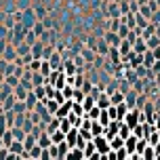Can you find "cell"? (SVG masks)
I'll return each mask as SVG.
<instances>
[{
	"label": "cell",
	"instance_id": "cell-1",
	"mask_svg": "<svg viewBox=\"0 0 160 160\" xmlns=\"http://www.w3.org/2000/svg\"><path fill=\"white\" fill-rule=\"evenodd\" d=\"M36 21H38V17H36V11H34V7L21 8V23H23L25 28H30V30H32Z\"/></svg>",
	"mask_w": 160,
	"mask_h": 160
},
{
	"label": "cell",
	"instance_id": "cell-2",
	"mask_svg": "<svg viewBox=\"0 0 160 160\" xmlns=\"http://www.w3.org/2000/svg\"><path fill=\"white\" fill-rule=\"evenodd\" d=\"M110 42L103 38V36H99V40H97V47H95V51H97V55H103V57H108L110 55Z\"/></svg>",
	"mask_w": 160,
	"mask_h": 160
},
{
	"label": "cell",
	"instance_id": "cell-3",
	"mask_svg": "<svg viewBox=\"0 0 160 160\" xmlns=\"http://www.w3.org/2000/svg\"><path fill=\"white\" fill-rule=\"evenodd\" d=\"M93 141H95V145H97V152H99V154H108L110 150H112V145L108 143V139H103L101 135H97L95 139H93Z\"/></svg>",
	"mask_w": 160,
	"mask_h": 160
},
{
	"label": "cell",
	"instance_id": "cell-4",
	"mask_svg": "<svg viewBox=\"0 0 160 160\" xmlns=\"http://www.w3.org/2000/svg\"><path fill=\"white\" fill-rule=\"evenodd\" d=\"M103 38L110 42V47H120V42H122L120 34L114 32V30H105V36H103Z\"/></svg>",
	"mask_w": 160,
	"mask_h": 160
},
{
	"label": "cell",
	"instance_id": "cell-5",
	"mask_svg": "<svg viewBox=\"0 0 160 160\" xmlns=\"http://www.w3.org/2000/svg\"><path fill=\"white\" fill-rule=\"evenodd\" d=\"M44 47H47V42L44 40H36L32 44V55H34V59H42V53H44Z\"/></svg>",
	"mask_w": 160,
	"mask_h": 160
},
{
	"label": "cell",
	"instance_id": "cell-6",
	"mask_svg": "<svg viewBox=\"0 0 160 160\" xmlns=\"http://www.w3.org/2000/svg\"><path fill=\"white\" fill-rule=\"evenodd\" d=\"M48 63L53 65V70H61V68H63V59H61V55H59V51H55V53H53V55L48 57Z\"/></svg>",
	"mask_w": 160,
	"mask_h": 160
},
{
	"label": "cell",
	"instance_id": "cell-7",
	"mask_svg": "<svg viewBox=\"0 0 160 160\" xmlns=\"http://www.w3.org/2000/svg\"><path fill=\"white\" fill-rule=\"evenodd\" d=\"M118 51H120V55L122 57H127L131 51H133V42L128 38H122V42H120V47H118Z\"/></svg>",
	"mask_w": 160,
	"mask_h": 160
},
{
	"label": "cell",
	"instance_id": "cell-8",
	"mask_svg": "<svg viewBox=\"0 0 160 160\" xmlns=\"http://www.w3.org/2000/svg\"><path fill=\"white\" fill-rule=\"evenodd\" d=\"M133 51H135V53H145V51H148V40L139 36V38L133 42Z\"/></svg>",
	"mask_w": 160,
	"mask_h": 160
},
{
	"label": "cell",
	"instance_id": "cell-9",
	"mask_svg": "<svg viewBox=\"0 0 160 160\" xmlns=\"http://www.w3.org/2000/svg\"><path fill=\"white\" fill-rule=\"evenodd\" d=\"M17 48H15V44H8L7 48H4V55H2V59H7V61H15L17 59Z\"/></svg>",
	"mask_w": 160,
	"mask_h": 160
},
{
	"label": "cell",
	"instance_id": "cell-10",
	"mask_svg": "<svg viewBox=\"0 0 160 160\" xmlns=\"http://www.w3.org/2000/svg\"><path fill=\"white\" fill-rule=\"evenodd\" d=\"M97 105H99L101 110H108V108L112 105V99H110V95H108V93L99 95V97H97Z\"/></svg>",
	"mask_w": 160,
	"mask_h": 160
},
{
	"label": "cell",
	"instance_id": "cell-11",
	"mask_svg": "<svg viewBox=\"0 0 160 160\" xmlns=\"http://www.w3.org/2000/svg\"><path fill=\"white\" fill-rule=\"evenodd\" d=\"M124 101H127L128 108H133V105L137 103V91H135V88H131L127 95H124Z\"/></svg>",
	"mask_w": 160,
	"mask_h": 160
},
{
	"label": "cell",
	"instance_id": "cell-12",
	"mask_svg": "<svg viewBox=\"0 0 160 160\" xmlns=\"http://www.w3.org/2000/svg\"><path fill=\"white\" fill-rule=\"evenodd\" d=\"M154 61H156V57H154V51H150V48H148V51L143 53V65H145V68H152Z\"/></svg>",
	"mask_w": 160,
	"mask_h": 160
},
{
	"label": "cell",
	"instance_id": "cell-13",
	"mask_svg": "<svg viewBox=\"0 0 160 160\" xmlns=\"http://www.w3.org/2000/svg\"><path fill=\"white\" fill-rule=\"evenodd\" d=\"M17 103V97L15 95H8V97H4V101H2V110L7 112V110H13V105Z\"/></svg>",
	"mask_w": 160,
	"mask_h": 160
},
{
	"label": "cell",
	"instance_id": "cell-14",
	"mask_svg": "<svg viewBox=\"0 0 160 160\" xmlns=\"http://www.w3.org/2000/svg\"><path fill=\"white\" fill-rule=\"evenodd\" d=\"M51 143H53V139H51V135H48L47 131H44V133H40V137H38V145H42V148H48Z\"/></svg>",
	"mask_w": 160,
	"mask_h": 160
},
{
	"label": "cell",
	"instance_id": "cell-15",
	"mask_svg": "<svg viewBox=\"0 0 160 160\" xmlns=\"http://www.w3.org/2000/svg\"><path fill=\"white\" fill-rule=\"evenodd\" d=\"M110 99H112V105H118V103H122V101H124V93H122V91H114L112 95H110Z\"/></svg>",
	"mask_w": 160,
	"mask_h": 160
},
{
	"label": "cell",
	"instance_id": "cell-16",
	"mask_svg": "<svg viewBox=\"0 0 160 160\" xmlns=\"http://www.w3.org/2000/svg\"><path fill=\"white\" fill-rule=\"evenodd\" d=\"M25 103H28V110H34L36 103H38V95H36L34 91H30V95H28V99H25Z\"/></svg>",
	"mask_w": 160,
	"mask_h": 160
},
{
	"label": "cell",
	"instance_id": "cell-17",
	"mask_svg": "<svg viewBox=\"0 0 160 160\" xmlns=\"http://www.w3.org/2000/svg\"><path fill=\"white\" fill-rule=\"evenodd\" d=\"M51 139H53V143H61V141H65V131L57 128L55 133H51Z\"/></svg>",
	"mask_w": 160,
	"mask_h": 160
},
{
	"label": "cell",
	"instance_id": "cell-18",
	"mask_svg": "<svg viewBox=\"0 0 160 160\" xmlns=\"http://www.w3.org/2000/svg\"><path fill=\"white\" fill-rule=\"evenodd\" d=\"M127 110H128L127 101H122V103H118V105H116V112H118V120H122V122H124V116H127Z\"/></svg>",
	"mask_w": 160,
	"mask_h": 160
},
{
	"label": "cell",
	"instance_id": "cell-19",
	"mask_svg": "<svg viewBox=\"0 0 160 160\" xmlns=\"http://www.w3.org/2000/svg\"><path fill=\"white\" fill-rule=\"evenodd\" d=\"M4 82H7V84H11V87L15 88L17 84H19V82H21V78H19V76H17V74H8V76H4Z\"/></svg>",
	"mask_w": 160,
	"mask_h": 160
},
{
	"label": "cell",
	"instance_id": "cell-20",
	"mask_svg": "<svg viewBox=\"0 0 160 160\" xmlns=\"http://www.w3.org/2000/svg\"><path fill=\"white\" fill-rule=\"evenodd\" d=\"M11 131H13V137H15V139H21V141H23L25 137H28V133H25L21 127H11Z\"/></svg>",
	"mask_w": 160,
	"mask_h": 160
},
{
	"label": "cell",
	"instance_id": "cell-21",
	"mask_svg": "<svg viewBox=\"0 0 160 160\" xmlns=\"http://www.w3.org/2000/svg\"><path fill=\"white\" fill-rule=\"evenodd\" d=\"M158 47H160V36H156V34L150 36V38H148V48L154 51V48H158Z\"/></svg>",
	"mask_w": 160,
	"mask_h": 160
},
{
	"label": "cell",
	"instance_id": "cell-22",
	"mask_svg": "<svg viewBox=\"0 0 160 160\" xmlns=\"http://www.w3.org/2000/svg\"><path fill=\"white\" fill-rule=\"evenodd\" d=\"M99 114H101V108H99V105H93V108H91L84 116H88L91 120H97V118H99Z\"/></svg>",
	"mask_w": 160,
	"mask_h": 160
},
{
	"label": "cell",
	"instance_id": "cell-23",
	"mask_svg": "<svg viewBox=\"0 0 160 160\" xmlns=\"http://www.w3.org/2000/svg\"><path fill=\"white\" fill-rule=\"evenodd\" d=\"M95 150H97L95 141H91V139H88V141H87V145H84V154H87V158H91V156L95 154Z\"/></svg>",
	"mask_w": 160,
	"mask_h": 160
},
{
	"label": "cell",
	"instance_id": "cell-24",
	"mask_svg": "<svg viewBox=\"0 0 160 160\" xmlns=\"http://www.w3.org/2000/svg\"><path fill=\"white\" fill-rule=\"evenodd\" d=\"M32 30H34V32H36V36H38V38H40V36H42V34H44V32H47V28H44V23H42L40 19H38V21H36V23H34V28H32Z\"/></svg>",
	"mask_w": 160,
	"mask_h": 160
},
{
	"label": "cell",
	"instance_id": "cell-25",
	"mask_svg": "<svg viewBox=\"0 0 160 160\" xmlns=\"http://www.w3.org/2000/svg\"><path fill=\"white\" fill-rule=\"evenodd\" d=\"M44 103H47V108H48V112H51V114H55L57 110H59V105H61L57 99H55V101H53V99H51V101H48V99H44Z\"/></svg>",
	"mask_w": 160,
	"mask_h": 160
},
{
	"label": "cell",
	"instance_id": "cell-26",
	"mask_svg": "<svg viewBox=\"0 0 160 160\" xmlns=\"http://www.w3.org/2000/svg\"><path fill=\"white\" fill-rule=\"evenodd\" d=\"M13 110H15L17 114H25V112H28V103H25V101H19V99H17V103L13 105Z\"/></svg>",
	"mask_w": 160,
	"mask_h": 160
},
{
	"label": "cell",
	"instance_id": "cell-27",
	"mask_svg": "<svg viewBox=\"0 0 160 160\" xmlns=\"http://www.w3.org/2000/svg\"><path fill=\"white\" fill-rule=\"evenodd\" d=\"M139 13H141V15L143 17H148V19H152V8H150V4H139Z\"/></svg>",
	"mask_w": 160,
	"mask_h": 160
},
{
	"label": "cell",
	"instance_id": "cell-28",
	"mask_svg": "<svg viewBox=\"0 0 160 160\" xmlns=\"http://www.w3.org/2000/svg\"><path fill=\"white\" fill-rule=\"evenodd\" d=\"M34 127H36V122H34V120L30 118V116H28V118H25V122H23V127H21V128H23L25 133H32V131H34Z\"/></svg>",
	"mask_w": 160,
	"mask_h": 160
},
{
	"label": "cell",
	"instance_id": "cell-29",
	"mask_svg": "<svg viewBox=\"0 0 160 160\" xmlns=\"http://www.w3.org/2000/svg\"><path fill=\"white\" fill-rule=\"evenodd\" d=\"M51 70H53V65L48 63V59H42V65H40V72L44 74V76H48V74H51Z\"/></svg>",
	"mask_w": 160,
	"mask_h": 160
},
{
	"label": "cell",
	"instance_id": "cell-30",
	"mask_svg": "<svg viewBox=\"0 0 160 160\" xmlns=\"http://www.w3.org/2000/svg\"><path fill=\"white\" fill-rule=\"evenodd\" d=\"M34 93L38 95V99H47V87L40 84V87H34Z\"/></svg>",
	"mask_w": 160,
	"mask_h": 160
},
{
	"label": "cell",
	"instance_id": "cell-31",
	"mask_svg": "<svg viewBox=\"0 0 160 160\" xmlns=\"http://www.w3.org/2000/svg\"><path fill=\"white\" fill-rule=\"evenodd\" d=\"M34 11H36V17H38L40 21H42V19L47 17V8L42 7V4H36V7H34Z\"/></svg>",
	"mask_w": 160,
	"mask_h": 160
},
{
	"label": "cell",
	"instance_id": "cell-32",
	"mask_svg": "<svg viewBox=\"0 0 160 160\" xmlns=\"http://www.w3.org/2000/svg\"><path fill=\"white\" fill-rule=\"evenodd\" d=\"M128 32H131V28H128L127 23H122V21H120V28H118L120 38H127V36H128Z\"/></svg>",
	"mask_w": 160,
	"mask_h": 160
},
{
	"label": "cell",
	"instance_id": "cell-33",
	"mask_svg": "<svg viewBox=\"0 0 160 160\" xmlns=\"http://www.w3.org/2000/svg\"><path fill=\"white\" fill-rule=\"evenodd\" d=\"M110 114H108V110H101V114H99V122H101V124H105V127H108V124H110Z\"/></svg>",
	"mask_w": 160,
	"mask_h": 160
},
{
	"label": "cell",
	"instance_id": "cell-34",
	"mask_svg": "<svg viewBox=\"0 0 160 160\" xmlns=\"http://www.w3.org/2000/svg\"><path fill=\"white\" fill-rule=\"evenodd\" d=\"M13 139H15V137H13V131H11V128H8L7 133H4V135H2V141H4V145H7V148H8V145L13 143Z\"/></svg>",
	"mask_w": 160,
	"mask_h": 160
},
{
	"label": "cell",
	"instance_id": "cell-35",
	"mask_svg": "<svg viewBox=\"0 0 160 160\" xmlns=\"http://www.w3.org/2000/svg\"><path fill=\"white\" fill-rule=\"evenodd\" d=\"M97 40H99L97 36H88V38L84 40V44H87L88 48H93V51H95V47H97Z\"/></svg>",
	"mask_w": 160,
	"mask_h": 160
},
{
	"label": "cell",
	"instance_id": "cell-36",
	"mask_svg": "<svg viewBox=\"0 0 160 160\" xmlns=\"http://www.w3.org/2000/svg\"><path fill=\"white\" fill-rule=\"evenodd\" d=\"M40 65H42V59H34L32 63H28V68H30L32 72H40Z\"/></svg>",
	"mask_w": 160,
	"mask_h": 160
},
{
	"label": "cell",
	"instance_id": "cell-37",
	"mask_svg": "<svg viewBox=\"0 0 160 160\" xmlns=\"http://www.w3.org/2000/svg\"><path fill=\"white\" fill-rule=\"evenodd\" d=\"M120 11H122V15L131 13V2L128 0H120Z\"/></svg>",
	"mask_w": 160,
	"mask_h": 160
},
{
	"label": "cell",
	"instance_id": "cell-38",
	"mask_svg": "<svg viewBox=\"0 0 160 160\" xmlns=\"http://www.w3.org/2000/svg\"><path fill=\"white\" fill-rule=\"evenodd\" d=\"M36 40H38V36H36V32H34V30H30V32H28V36H25V42H30V44H34Z\"/></svg>",
	"mask_w": 160,
	"mask_h": 160
},
{
	"label": "cell",
	"instance_id": "cell-39",
	"mask_svg": "<svg viewBox=\"0 0 160 160\" xmlns=\"http://www.w3.org/2000/svg\"><path fill=\"white\" fill-rule=\"evenodd\" d=\"M42 23H44V28H47V30H53V28H55V19L44 17V19H42Z\"/></svg>",
	"mask_w": 160,
	"mask_h": 160
},
{
	"label": "cell",
	"instance_id": "cell-40",
	"mask_svg": "<svg viewBox=\"0 0 160 160\" xmlns=\"http://www.w3.org/2000/svg\"><path fill=\"white\" fill-rule=\"evenodd\" d=\"M124 141H127L128 150H137V139H135V137H127Z\"/></svg>",
	"mask_w": 160,
	"mask_h": 160
},
{
	"label": "cell",
	"instance_id": "cell-41",
	"mask_svg": "<svg viewBox=\"0 0 160 160\" xmlns=\"http://www.w3.org/2000/svg\"><path fill=\"white\" fill-rule=\"evenodd\" d=\"M53 47H55V44H47V47H44V53H42V59H48V57L53 55Z\"/></svg>",
	"mask_w": 160,
	"mask_h": 160
},
{
	"label": "cell",
	"instance_id": "cell-42",
	"mask_svg": "<svg viewBox=\"0 0 160 160\" xmlns=\"http://www.w3.org/2000/svg\"><path fill=\"white\" fill-rule=\"evenodd\" d=\"M63 95H65V99H74V88H72V84H68V87H63Z\"/></svg>",
	"mask_w": 160,
	"mask_h": 160
},
{
	"label": "cell",
	"instance_id": "cell-43",
	"mask_svg": "<svg viewBox=\"0 0 160 160\" xmlns=\"http://www.w3.org/2000/svg\"><path fill=\"white\" fill-rule=\"evenodd\" d=\"M108 28H110V30H114V32H118V28H120V19H112V21L108 23Z\"/></svg>",
	"mask_w": 160,
	"mask_h": 160
},
{
	"label": "cell",
	"instance_id": "cell-44",
	"mask_svg": "<svg viewBox=\"0 0 160 160\" xmlns=\"http://www.w3.org/2000/svg\"><path fill=\"white\" fill-rule=\"evenodd\" d=\"M8 44H11V42H8V40H7V38H0V57L4 55V48H7V47H8Z\"/></svg>",
	"mask_w": 160,
	"mask_h": 160
},
{
	"label": "cell",
	"instance_id": "cell-45",
	"mask_svg": "<svg viewBox=\"0 0 160 160\" xmlns=\"http://www.w3.org/2000/svg\"><path fill=\"white\" fill-rule=\"evenodd\" d=\"M150 21H152V23H160V7L152 13V19H150Z\"/></svg>",
	"mask_w": 160,
	"mask_h": 160
},
{
	"label": "cell",
	"instance_id": "cell-46",
	"mask_svg": "<svg viewBox=\"0 0 160 160\" xmlns=\"http://www.w3.org/2000/svg\"><path fill=\"white\" fill-rule=\"evenodd\" d=\"M40 158H42V160L53 158V156H51V150H48V148H42V154H40Z\"/></svg>",
	"mask_w": 160,
	"mask_h": 160
},
{
	"label": "cell",
	"instance_id": "cell-47",
	"mask_svg": "<svg viewBox=\"0 0 160 160\" xmlns=\"http://www.w3.org/2000/svg\"><path fill=\"white\" fill-rule=\"evenodd\" d=\"M8 32H11V30H8V28H4V23H0V38H7Z\"/></svg>",
	"mask_w": 160,
	"mask_h": 160
},
{
	"label": "cell",
	"instance_id": "cell-48",
	"mask_svg": "<svg viewBox=\"0 0 160 160\" xmlns=\"http://www.w3.org/2000/svg\"><path fill=\"white\" fill-rule=\"evenodd\" d=\"M145 103H148V101H145V95H141V99H137V103H135V105L139 108V110H143V105H145Z\"/></svg>",
	"mask_w": 160,
	"mask_h": 160
},
{
	"label": "cell",
	"instance_id": "cell-49",
	"mask_svg": "<svg viewBox=\"0 0 160 160\" xmlns=\"http://www.w3.org/2000/svg\"><path fill=\"white\" fill-rule=\"evenodd\" d=\"M118 135L122 137V139H127V137H128V124H124V127H122V131H120Z\"/></svg>",
	"mask_w": 160,
	"mask_h": 160
},
{
	"label": "cell",
	"instance_id": "cell-50",
	"mask_svg": "<svg viewBox=\"0 0 160 160\" xmlns=\"http://www.w3.org/2000/svg\"><path fill=\"white\" fill-rule=\"evenodd\" d=\"M127 156H128V154H127V152H124V150H122V148H120V150H118V158H120V160H122V158H127Z\"/></svg>",
	"mask_w": 160,
	"mask_h": 160
},
{
	"label": "cell",
	"instance_id": "cell-51",
	"mask_svg": "<svg viewBox=\"0 0 160 160\" xmlns=\"http://www.w3.org/2000/svg\"><path fill=\"white\" fill-rule=\"evenodd\" d=\"M154 57H156V59H160V47L154 48Z\"/></svg>",
	"mask_w": 160,
	"mask_h": 160
},
{
	"label": "cell",
	"instance_id": "cell-52",
	"mask_svg": "<svg viewBox=\"0 0 160 160\" xmlns=\"http://www.w3.org/2000/svg\"><path fill=\"white\" fill-rule=\"evenodd\" d=\"M154 34H156V36H160V23H156V32H154Z\"/></svg>",
	"mask_w": 160,
	"mask_h": 160
},
{
	"label": "cell",
	"instance_id": "cell-53",
	"mask_svg": "<svg viewBox=\"0 0 160 160\" xmlns=\"http://www.w3.org/2000/svg\"><path fill=\"white\" fill-rule=\"evenodd\" d=\"M137 2H139V4H148L150 0H137Z\"/></svg>",
	"mask_w": 160,
	"mask_h": 160
},
{
	"label": "cell",
	"instance_id": "cell-54",
	"mask_svg": "<svg viewBox=\"0 0 160 160\" xmlns=\"http://www.w3.org/2000/svg\"><path fill=\"white\" fill-rule=\"evenodd\" d=\"M156 127H158V128H160V112H158V124H156Z\"/></svg>",
	"mask_w": 160,
	"mask_h": 160
},
{
	"label": "cell",
	"instance_id": "cell-55",
	"mask_svg": "<svg viewBox=\"0 0 160 160\" xmlns=\"http://www.w3.org/2000/svg\"><path fill=\"white\" fill-rule=\"evenodd\" d=\"M108 2H120V0H108Z\"/></svg>",
	"mask_w": 160,
	"mask_h": 160
},
{
	"label": "cell",
	"instance_id": "cell-56",
	"mask_svg": "<svg viewBox=\"0 0 160 160\" xmlns=\"http://www.w3.org/2000/svg\"><path fill=\"white\" fill-rule=\"evenodd\" d=\"M158 82H160V70H158Z\"/></svg>",
	"mask_w": 160,
	"mask_h": 160
},
{
	"label": "cell",
	"instance_id": "cell-57",
	"mask_svg": "<svg viewBox=\"0 0 160 160\" xmlns=\"http://www.w3.org/2000/svg\"><path fill=\"white\" fill-rule=\"evenodd\" d=\"M128 2H133V0H128Z\"/></svg>",
	"mask_w": 160,
	"mask_h": 160
}]
</instances>
